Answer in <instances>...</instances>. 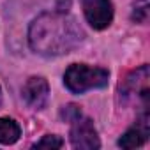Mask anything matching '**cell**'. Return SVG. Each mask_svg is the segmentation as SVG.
<instances>
[{
  "mask_svg": "<svg viewBox=\"0 0 150 150\" xmlns=\"http://www.w3.org/2000/svg\"><path fill=\"white\" fill-rule=\"evenodd\" d=\"M83 39V32L71 16L60 13H46L34 20L28 30V42L41 55H62L76 48Z\"/></svg>",
  "mask_w": 150,
  "mask_h": 150,
  "instance_id": "cell-1",
  "label": "cell"
},
{
  "mask_svg": "<svg viewBox=\"0 0 150 150\" xmlns=\"http://www.w3.org/2000/svg\"><path fill=\"white\" fill-rule=\"evenodd\" d=\"M110 72L103 67H88L85 64H72L64 74V83L72 94H83L90 88L108 85Z\"/></svg>",
  "mask_w": 150,
  "mask_h": 150,
  "instance_id": "cell-2",
  "label": "cell"
},
{
  "mask_svg": "<svg viewBox=\"0 0 150 150\" xmlns=\"http://www.w3.org/2000/svg\"><path fill=\"white\" fill-rule=\"evenodd\" d=\"M71 138V145L74 148H80V150H94L99 148V138H97V131L92 124L90 118H78L74 120V125L69 132Z\"/></svg>",
  "mask_w": 150,
  "mask_h": 150,
  "instance_id": "cell-3",
  "label": "cell"
},
{
  "mask_svg": "<svg viewBox=\"0 0 150 150\" xmlns=\"http://www.w3.org/2000/svg\"><path fill=\"white\" fill-rule=\"evenodd\" d=\"M81 7L87 21L97 28L103 30L110 27L113 20V4L111 0H81Z\"/></svg>",
  "mask_w": 150,
  "mask_h": 150,
  "instance_id": "cell-4",
  "label": "cell"
},
{
  "mask_svg": "<svg viewBox=\"0 0 150 150\" xmlns=\"http://www.w3.org/2000/svg\"><path fill=\"white\" fill-rule=\"evenodd\" d=\"M48 94H50V87L48 81L41 76H32L27 80L25 87H23V97L27 101L28 106L41 110L46 101H48Z\"/></svg>",
  "mask_w": 150,
  "mask_h": 150,
  "instance_id": "cell-5",
  "label": "cell"
},
{
  "mask_svg": "<svg viewBox=\"0 0 150 150\" xmlns=\"http://www.w3.org/2000/svg\"><path fill=\"white\" fill-rule=\"evenodd\" d=\"M146 138H148V113L145 111L139 117L136 127L129 129L118 139V146H122V148H136V146H141L146 141Z\"/></svg>",
  "mask_w": 150,
  "mask_h": 150,
  "instance_id": "cell-6",
  "label": "cell"
},
{
  "mask_svg": "<svg viewBox=\"0 0 150 150\" xmlns=\"http://www.w3.org/2000/svg\"><path fill=\"white\" fill-rule=\"evenodd\" d=\"M21 129L13 118H0V143L13 145L20 139Z\"/></svg>",
  "mask_w": 150,
  "mask_h": 150,
  "instance_id": "cell-7",
  "label": "cell"
},
{
  "mask_svg": "<svg viewBox=\"0 0 150 150\" xmlns=\"http://www.w3.org/2000/svg\"><path fill=\"white\" fill-rule=\"evenodd\" d=\"M148 16V0H136L132 20L134 21H145Z\"/></svg>",
  "mask_w": 150,
  "mask_h": 150,
  "instance_id": "cell-8",
  "label": "cell"
},
{
  "mask_svg": "<svg viewBox=\"0 0 150 150\" xmlns=\"http://www.w3.org/2000/svg\"><path fill=\"white\" fill-rule=\"evenodd\" d=\"M64 145V141L58 136H44L41 141H37L34 146L35 148H60Z\"/></svg>",
  "mask_w": 150,
  "mask_h": 150,
  "instance_id": "cell-9",
  "label": "cell"
},
{
  "mask_svg": "<svg viewBox=\"0 0 150 150\" xmlns=\"http://www.w3.org/2000/svg\"><path fill=\"white\" fill-rule=\"evenodd\" d=\"M81 117V110L80 106L76 104H69V106H64L62 110V118L67 120V122H74V120H78Z\"/></svg>",
  "mask_w": 150,
  "mask_h": 150,
  "instance_id": "cell-10",
  "label": "cell"
},
{
  "mask_svg": "<svg viewBox=\"0 0 150 150\" xmlns=\"http://www.w3.org/2000/svg\"><path fill=\"white\" fill-rule=\"evenodd\" d=\"M0 104H2V92H0Z\"/></svg>",
  "mask_w": 150,
  "mask_h": 150,
  "instance_id": "cell-11",
  "label": "cell"
}]
</instances>
